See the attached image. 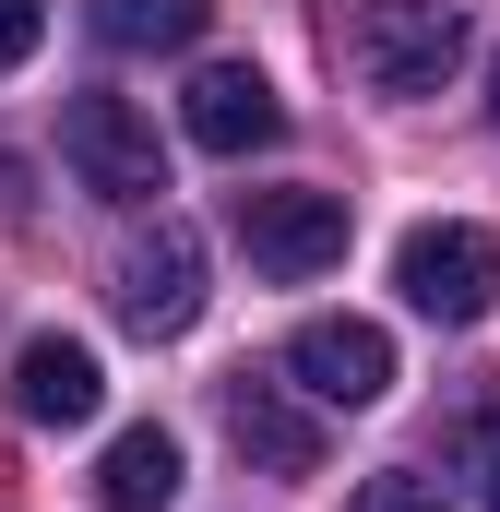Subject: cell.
<instances>
[{
	"instance_id": "cell-1",
	"label": "cell",
	"mask_w": 500,
	"mask_h": 512,
	"mask_svg": "<svg viewBox=\"0 0 500 512\" xmlns=\"http://www.w3.org/2000/svg\"><path fill=\"white\" fill-rule=\"evenodd\" d=\"M346 60H358L370 96H441L465 72V12L453 0H370L358 36H346Z\"/></svg>"
},
{
	"instance_id": "cell-2",
	"label": "cell",
	"mask_w": 500,
	"mask_h": 512,
	"mask_svg": "<svg viewBox=\"0 0 500 512\" xmlns=\"http://www.w3.org/2000/svg\"><path fill=\"white\" fill-rule=\"evenodd\" d=\"M393 286H405V310H429V322H489L500 310V239L489 227H465V215H441V227H405V251H393Z\"/></svg>"
},
{
	"instance_id": "cell-3",
	"label": "cell",
	"mask_w": 500,
	"mask_h": 512,
	"mask_svg": "<svg viewBox=\"0 0 500 512\" xmlns=\"http://www.w3.org/2000/svg\"><path fill=\"white\" fill-rule=\"evenodd\" d=\"M358 239V215H346V191H239V251L274 274V286H310V274H334Z\"/></svg>"
},
{
	"instance_id": "cell-4",
	"label": "cell",
	"mask_w": 500,
	"mask_h": 512,
	"mask_svg": "<svg viewBox=\"0 0 500 512\" xmlns=\"http://www.w3.org/2000/svg\"><path fill=\"white\" fill-rule=\"evenodd\" d=\"M60 155H72V179H84L96 203H155V191H167L155 120H143L131 96H72V108H60Z\"/></svg>"
},
{
	"instance_id": "cell-5",
	"label": "cell",
	"mask_w": 500,
	"mask_h": 512,
	"mask_svg": "<svg viewBox=\"0 0 500 512\" xmlns=\"http://www.w3.org/2000/svg\"><path fill=\"white\" fill-rule=\"evenodd\" d=\"M120 322L143 334V346H167V334H191L203 322V239L179 227V215H155V239H131L120 251Z\"/></svg>"
},
{
	"instance_id": "cell-6",
	"label": "cell",
	"mask_w": 500,
	"mask_h": 512,
	"mask_svg": "<svg viewBox=\"0 0 500 512\" xmlns=\"http://www.w3.org/2000/svg\"><path fill=\"white\" fill-rule=\"evenodd\" d=\"M286 382L310 393V405H381L393 393V334L358 322V310H322V322L286 334Z\"/></svg>"
},
{
	"instance_id": "cell-7",
	"label": "cell",
	"mask_w": 500,
	"mask_h": 512,
	"mask_svg": "<svg viewBox=\"0 0 500 512\" xmlns=\"http://www.w3.org/2000/svg\"><path fill=\"white\" fill-rule=\"evenodd\" d=\"M227 441H239L262 477H322V417L298 405V382H227Z\"/></svg>"
},
{
	"instance_id": "cell-8",
	"label": "cell",
	"mask_w": 500,
	"mask_h": 512,
	"mask_svg": "<svg viewBox=\"0 0 500 512\" xmlns=\"http://www.w3.org/2000/svg\"><path fill=\"white\" fill-rule=\"evenodd\" d=\"M179 120H191V143H203V155H262V143L286 131V96H274L250 60H215V72H191Z\"/></svg>"
},
{
	"instance_id": "cell-9",
	"label": "cell",
	"mask_w": 500,
	"mask_h": 512,
	"mask_svg": "<svg viewBox=\"0 0 500 512\" xmlns=\"http://www.w3.org/2000/svg\"><path fill=\"white\" fill-rule=\"evenodd\" d=\"M12 405H24L36 429H84V417L108 405V370H96V346H72V334H36V346L12 358Z\"/></svg>"
},
{
	"instance_id": "cell-10",
	"label": "cell",
	"mask_w": 500,
	"mask_h": 512,
	"mask_svg": "<svg viewBox=\"0 0 500 512\" xmlns=\"http://www.w3.org/2000/svg\"><path fill=\"white\" fill-rule=\"evenodd\" d=\"M179 501V441L167 429H120L96 465V512H167Z\"/></svg>"
},
{
	"instance_id": "cell-11",
	"label": "cell",
	"mask_w": 500,
	"mask_h": 512,
	"mask_svg": "<svg viewBox=\"0 0 500 512\" xmlns=\"http://www.w3.org/2000/svg\"><path fill=\"white\" fill-rule=\"evenodd\" d=\"M84 24H96L108 48H191V36L215 24V0H84Z\"/></svg>"
},
{
	"instance_id": "cell-12",
	"label": "cell",
	"mask_w": 500,
	"mask_h": 512,
	"mask_svg": "<svg viewBox=\"0 0 500 512\" xmlns=\"http://www.w3.org/2000/svg\"><path fill=\"white\" fill-rule=\"evenodd\" d=\"M36 36H48V0H0V72H24Z\"/></svg>"
},
{
	"instance_id": "cell-13",
	"label": "cell",
	"mask_w": 500,
	"mask_h": 512,
	"mask_svg": "<svg viewBox=\"0 0 500 512\" xmlns=\"http://www.w3.org/2000/svg\"><path fill=\"white\" fill-rule=\"evenodd\" d=\"M346 512H441V489H429V477H370Z\"/></svg>"
},
{
	"instance_id": "cell-14",
	"label": "cell",
	"mask_w": 500,
	"mask_h": 512,
	"mask_svg": "<svg viewBox=\"0 0 500 512\" xmlns=\"http://www.w3.org/2000/svg\"><path fill=\"white\" fill-rule=\"evenodd\" d=\"M465 477H477V501L500 512V405L477 417V441H465Z\"/></svg>"
},
{
	"instance_id": "cell-15",
	"label": "cell",
	"mask_w": 500,
	"mask_h": 512,
	"mask_svg": "<svg viewBox=\"0 0 500 512\" xmlns=\"http://www.w3.org/2000/svg\"><path fill=\"white\" fill-rule=\"evenodd\" d=\"M489 120H500V72H489Z\"/></svg>"
}]
</instances>
